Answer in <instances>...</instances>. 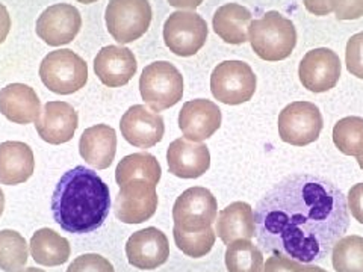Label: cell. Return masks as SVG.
I'll return each instance as SVG.
<instances>
[{
  "label": "cell",
  "mask_w": 363,
  "mask_h": 272,
  "mask_svg": "<svg viewBox=\"0 0 363 272\" xmlns=\"http://www.w3.org/2000/svg\"><path fill=\"white\" fill-rule=\"evenodd\" d=\"M255 224L265 253L306 265L321 264L348 230V203L330 180L294 174L257 203Z\"/></svg>",
  "instance_id": "cell-1"
},
{
  "label": "cell",
  "mask_w": 363,
  "mask_h": 272,
  "mask_svg": "<svg viewBox=\"0 0 363 272\" xmlns=\"http://www.w3.org/2000/svg\"><path fill=\"white\" fill-rule=\"evenodd\" d=\"M109 209V186L96 171L82 165L67 171L52 196L55 222L68 233L85 234L100 229Z\"/></svg>",
  "instance_id": "cell-2"
},
{
  "label": "cell",
  "mask_w": 363,
  "mask_h": 272,
  "mask_svg": "<svg viewBox=\"0 0 363 272\" xmlns=\"http://www.w3.org/2000/svg\"><path fill=\"white\" fill-rule=\"evenodd\" d=\"M248 41L260 60L283 61L297 45V29L279 11H269L262 18L253 20L248 29Z\"/></svg>",
  "instance_id": "cell-3"
},
{
  "label": "cell",
  "mask_w": 363,
  "mask_h": 272,
  "mask_svg": "<svg viewBox=\"0 0 363 272\" xmlns=\"http://www.w3.org/2000/svg\"><path fill=\"white\" fill-rule=\"evenodd\" d=\"M40 77L52 93L68 96L85 86L88 81V65L70 49L53 50L41 61Z\"/></svg>",
  "instance_id": "cell-4"
},
{
  "label": "cell",
  "mask_w": 363,
  "mask_h": 272,
  "mask_svg": "<svg viewBox=\"0 0 363 272\" xmlns=\"http://www.w3.org/2000/svg\"><path fill=\"white\" fill-rule=\"evenodd\" d=\"M141 97L155 112L173 108L184 96V77L168 61L147 65L140 77Z\"/></svg>",
  "instance_id": "cell-5"
},
{
  "label": "cell",
  "mask_w": 363,
  "mask_h": 272,
  "mask_svg": "<svg viewBox=\"0 0 363 272\" xmlns=\"http://www.w3.org/2000/svg\"><path fill=\"white\" fill-rule=\"evenodd\" d=\"M149 0H109L105 13L109 35L120 44L140 40L152 23Z\"/></svg>",
  "instance_id": "cell-6"
},
{
  "label": "cell",
  "mask_w": 363,
  "mask_h": 272,
  "mask_svg": "<svg viewBox=\"0 0 363 272\" xmlns=\"http://www.w3.org/2000/svg\"><path fill=\"white\" fill-rule=\"evenodd\" d=\"M256 84L252 67L244 61H224L211 74L212 96L225 105H242L252 100Z\"/></svg>",
  "instance_id": "cell-7"
},
{
  "label": "cell",
  "mask_w": 363,
  "mask_h": 272,
  "mask_svg": "<svg viewBox=\"0 0 363 272\" xmlns=\"http://www.w3.org/2000/svg\"><path fill=\"white\" fill-rule=\"evenodd\" d=\"M208 23L194 11H176L164 25L165 45L182 58L194 56L208 40Z\"/></svg>",
  "instance_id": "cell-8"
},
{
  "label": "cell",
  "mask_w": 363,
  "mask_h": 272,
  "mask_svg": "<svg viewBox=\"0 0 363 272\" xmlns=\"http://www.w3.org/2000/svg\"><path fill=\"white\" fill-rule=\"evenodd\" d=\"M324 126L323 115L311 101H294L280 112L279 135L283 142L304 147L320 138Z\"/></svg>",
  "instance_id": "cell-9"
},
{
  "label": "cell",
  "mask_w": 363,
  "mask_h": 272,
  "mask_svg": "<svg viewBox=\"0 0 363 272\" xmlns=\"http://www.w3.org/2000/svg\"><path fill=\"white\" fill-rule=\"evenodd\" d=\"M218 203L206 188L194 186L182 194L173 208L174 229L200 232L217 221Z\"/></svg>",
  "instance_id": "cell-10"
},
{
  "label": "cell",
  "mask_w": 363,
  "mask_h": 272,
  "mask_svg": "<svg viewBox=\"0 0 363 272\" xmlns=\"http://www.w3.org/2000/svg\"><path fill=\"white\" fill-rule=\"evenodd\" d=\"M157 209L156 185L143 178H135L120 186L116 198V217L124 224L149 221Z\"/></svg>",
  "instance_id": "cell-11"
},
{
  "label": "cell",
  "mask_w": 363,
  "mask_h": 272,
  "mask_svg": "<svg viewBox=\"0 0 363 272\" xmlns=\"http://www.w3.org/2000/svg\"><path fill=\"white\" fill-rule=\"evenodd\" d=\"M82 28L79 9L68 4H56L45 8L37 20V35L52 47L70 44Z\"/></svg>",
  "instance_id": "cell-12"
},
{
  "label": "cell",
  "mask_w": 363,
  "mask_h": 272,
  "mask_svg": "<svg viewBox=\"0 0 363 272\" xmlns=\"http://www.w3.org/2000/svg\"><path fill=\"white\" fill-rule=\"evenodd\" d=\"M340 60L336 52L327 47L313 49L304 55L298 76L301 85L312 93H325L336 86L340 77Z\"/></svg>",
  "instance_id": "cell-13"
},
{
  "label": "cell",
  "mask_w": 363,
  "mask_h": 272,
  "mask_svg": "<svg viewBox=\"0 0 363 272\" xmlns=\"http://www.w3.org/2000/svg\"><path fill=\"white\" fill-rule=\"evenodd\" d=\"M120 129L123 138L138 149H152L161 142L165 133L164 118L144 105L129 108L121 117Z\"/></svg>",
  "instance_id": "cell-14"
},
{
  "label": "cell",
  "mask_w": 363,
  "mask_h": 272,
  "mask_svg": "<svg viewBox=\"0 0 363 272\" xmlns=\"http://www.w3.org/2000/svg\"><path fill=\"white\" fill-rule=\"evenodd\" d=\"M126 256L129 264L136 269H157L169 257L167 236L155 227H147L144 230L135 232L126 244Z\"/></svg>",
  "instance_id": "cell-15"
},
{
  "label": "cell",
  "mask_w": 363,
  "mask_h": 272,
  "mask_svg": "<svg viewBox=\"0 0 363 272\" xmlns=\"http://www.w3.org/2000/svg\"><path fill=\"white\" fill-rule=\"evenodd\" d=\"M221 126V110L211 100L197 98L186 101L179 113V128L185 138L201 142Z\"/></svg>",
  "instance_id": "cell-16"
},
{
  "label": "cell",
  "mask_w": 363,
  "mask_h": 272,
  "mask_svg": "<svg viewBox=\"0 0 363 272\" xmlns=\"http://www.w3.org/2000/svg\"><path fill=\"white\" fill-rule=\"evenodd\" d=\"M77 126V112L65 101H48L35 121L40 138L53 145L72 141Z\"/></svg>",
  "instance_id": "cell-17"
},
{
  "label": "cell",
  "mask_w": 363,
  "mask_h": 272,
  "mask_svg": "<svg viewBox=\"0 0 363 272\" xmlns=\"http://www.w3.org/2000/svg\"><path fill=\"white\" fill-rule=\"evenodd\" d=\"M136 58L130 49L123 47V45H106L100 49L94 58V72L99 81L109 86L118 88L130 82L135 76Z\"/></svg>",
  "instance_id": "cell-18"
},
{
  "label": "cell",
  "mask_w": 363,
  "mask_h": 272,
  "mask_svg": "<svg viewBox=\"0 0 363 272\" xmlns=\"http://www.w3.org/2000/svg\"><path fill=\"white\" fill-rule=\"evenodd\" d=\"M167 162L169 173L180 178H199L211 166V153L204 144L176 140L168 147Z\"/></svg>",
  "instance_id": "cell-19"
},
{
  "label": "cell",
  "mask_w": 363,
  "mask_h": 272,
  "mask_svg": "<svg viewBox=\"0 0 363 272\" xmlns=\"http://www.w3.org/2000/svg\"><path fill=\"white\" fill-rule=\"evenodd\" d=\"M0 112L16 124H29L40 117L41 101L29 85L9 84L0 89Z\"/></svg>",
  "instance_id": "cell-20"
},
{
  "label": "cell",
  "mask_w": 363,
  "mask_h": 272,
  "mask_svg": "<svg viewBox=\"0 0 363 272\" xmlns=\"http://www.w3.org/2000/svg\"><path fill=\"white\" fill-rule=\"evenodd\" d=\"M35 159L30 147L20 141H6L0 144V183L20 185L33 174Z\"/></svg>",
  "instance_id": "cell-21"
},
{
  "label": "cell",
  "mask_w": 363,
  "mask_h": 272,
  "mask_svg": "<svg viewBox=\"0 0 363 272\" xmlns=\"http://www.w3.org/2000/svg\"><path fill=\"white\" fill-rule=\"evenodd\" d=\"M79 152L85 162L97 169L111 166L117 153V133L108 124L88 128L79 141Z\"/></svg>",
  "instance_id": "cell-22"
},
{
  "label": "cell",
  "mask_w": 363,
  "mask_h": 272,
  "mask_svg": "<svg viewBox=\"0 0 363 272\" xmlns=\"http://www.w3.org/2000/svg\"><path fill=\"white\" fill-rule=\"evenodd\" d=\"M217 234L225 245L240 239L250 241L255 237L256 224L252 206L244 201H235L223 209L218 215Z\"/></svg>",
  "instance_id": "cell-23"
},
{
  "label": "cell",
  "mask_w": 363,
  "mask_h": 272,
  "mask_svg": "<svg viewBox=\"0 0 363 272\" xmlns=\"http://www.w3.org/2000/svg\"><path fill=\"white\" fill-rule=\"evenodd\" d=\"M253 21L250 11L240 4H225L213 14V32L227 44H244L248 41V29Z\"/></svg>",
  "instance_id": "cell-24"
},
{
  "label": "cell",
  "mask_w": 363,
  "mask_h": 272,
  "mask_svg": "<svg viewBox=\"0 0 363 272\" xmlns=\"http://www.w3.org/2000/svg\"><path fill=\"white\" fill-rule=\"evenodd\" d=\"M30 254L38 265L60 266L70 259V242L52 229H40L30 239Z\"/></svg>",
  "instance_id": "cell-25"
},
{
  "label": "cell",
  "mask_w": 363,
  "mask_h": 272,
  "mask_svg": "<svg viewBox=\"0 0 363 272\" xmlns=\"http://www.w3.org/2000/svg\"><path fill=\"white\" fill-rule=\"evenodd\" d=\"M162 169L157 159L150 153H133L123 157L116 169V180L121 186L135 178H143L152 185H157L161 180Z\"/></svg>",
  "instance_id": "cell-26"
},
{
  "label": "cell",
  "mask_w": 363,
  "mask_h": 272,
  "mask_svg": "<svg viewBox=\"0 0 363 272\" xmlns=\"http://www.w3.org/2000/svg\"><path fill=\"white\" fill-rule=\"evenodd\" d=\"M225 266L229 272H262L264 254L248 239L235 241L227 245Z\"/></svg>",
  "instance_id": "cell-27"
},
{
  "label": "cell",
  "mask_w": 363,
  "mask_h": 272,
  "mask_svg": "<svg viewBox=\"0 0 363 272\" xmlns=\"http://www.w3.org/2000/svg\"><path fill=\"white\" fill-rule=\"evenodd\" d=\"M332 264L336 272H363V237H340L332 249Z\"/></svg>",
  "instance_id": "cell-28"
},
{
  "label": "cell",
  "mask_w": 363,
  "mask_h": 272,
  "mask_svg": "<svg viewBox=\"0 0 363 272\" xmlns=\"http://www.w3.org/2000/svg\"><path fill=\"white\" fill-rule=\"evenodd\" d=\"M28 264V242L16 230L0 232V269L20 272Z\"/></svg>",
  "instance_id": "cell-29"
},
{
  "label": "cell",
  "mask_w": 363,
  "mask_h": 272,
  "mask_svg": "<svg viewBox=\"0 0 363 272\" xmlns=\"http://www.w3.org/2000/svg\"><path fill=\"white\" fill-rule=\"evenodd\" d=\"M333 142L340 153L347 156H363V118L345 117L333 128Z\"/></svg>",
  "instance_id": "cell-30"
},
{
  "label": "cell",
  "mask_w": 363,
  "mask_h": 272,
  "mask_svg": "<svg viewBox=\"0 0 363 272\" xmlns=\"http://www.w3.org/2000/svg\"><path fill=\"white\" fill-rule=\"evenodd\" d=\"M173 236L180 251L192 259H200L209 254L215 245V239H217V233L212 230V227L200 232H184L173 229Z\"/></svg>",
  "instance_id": "cell-31"
},
{
  "label": "cell",
  "mask_w": 363,
  "mask_h": 272,
  "mask_svg": "<svg viewBox=\"0 0 363 272\" xmlns=\"http://www.w3.org/2000/svg\"><path fill=\"white\" fill-rule=\"evenodd\" d=\"M67 272H116V269L106 257L89 253L76 257Z\"/></svg>",
  "instance_id": "cell-32"
},
{
  "label": "cell",
  "mask_w": 363,
  "mask_h": 272,
  "mask_svg": "<svg viewBox=\"0 0 363 272\" xmlns=\"http://www.w3.org/2000/svg\"><path fill=\"white\" fill-rule=\"evenodd\" d=\"M345 64L347 70L351 74L363 79V32L356 33V35L348 40L345 50Z\"/></svg>",
  "instance_id": "cell-33"
},
{
  "label": "cell",
  "mask_w": 363,
  "mask_h": 272,
  "mask_svg": "<svg viewBox=\"0 0 363 272\" xmlns=\"http://www.w3.org/2000/svg\"><path fill=\"white\" fill-rule=\"evenodd\" d=\"M337 20H357L363 17V0H332Z\"/></svg>",
  "instance_id": "cell-34"
},
{
  "label": "cell",
  "mask_w": 363,
  "mask_h": 272,
  "mask_svg": "<svg viewBox=\"0 0 363 272\" xmlns=\"http://www.w3.org/2000/svg\"><path fill=\"white\" fill-rule=\"evenodd\" d=\"M347 203L351 215L356 218V221L363 224V183H357L350 189Z\"/></svg>",
  "instance_id": "cell-35"
},
{
  "label": "cell",
  "mask_w": 363,
  "mask_h": 272,
  "mask_svg": "<svg viewBox=\"0 0 363 272\" xmlns=\"http://www.w3.org/2000/svg\"><path fill=\"white\" fill-rule=\"evenodd\" d=\"M298 265L300 262H295V260L272 254L271 257L267 259V264L264 265V272H294Z\"/></svg>",
  "instance_id": "cell-36"
},
{
  "label": "cell",
  "mask_w": 363,
  "mask_h": 272,
  "mask_svg": "<svg viewBox=\"0 0 363 272\" xmlns=\"http://www.w3.org/2000/svg\"><path fill=\"white\" fill-rule=\"evenodd\" d=\"M306 9L309 11L311 14L318 16V17H324L333 13V6H332V0H303Z\"/></svg>",
  "instance_id": "cell-37"
},
{
  "label": "cell",
  "mask_w": 363,
  "mask_h": 272,
  "mask_svg": "<svg viewBox=\"0 0 363 272\" xmlns=\"http://www.w3.org/2000/svg\"><path fill=\"white\" fill-rule=\"evenodd\" d=\"M11 30V17L4 4H0V44L5 42L8 33Z\"/></svg>",
  "instance_id": "cell-38"
},
{
  "label": "cell",
  "mask_w": 363,
  "mask_h": 272,
  "mask_svg": "<svg viewBox=\"0 0 363 272\" xmlns=\"http://www.w3.org/2000/svg\"><path fill=\"white\" fill-rule=\"evenodd\" d=\"M167 2L169 4V6L177 8L180 11H184V9L194 11L203 4V0H167Z\"/></svg>",
  "instance_id": "cell-39"
},
{
  "label": "cell",
  "mask_w": 363,
  "mask_h": 272,
  "mask_svg": "<svg viewBox=\"0 0 363 272\" xmlns=\"http://www.w3.org/2000/svg\"><path fill=\"white\" fill-rule=\"evenodd\" d=\"M294 272H327L325 269L323 268H318V266H313V265H306V264H300L297 266V269H295Z\"/></svg>",
  "instance_id": "cell-40"
},
{
  "label": "cell",
  "mask_w": 363,
  "mask_h": 272,
  "mask_svg": "<svg viewBox=\"0 0 363 272\" xmlns=\"http://www.w3.org/2000/svg\"><path fill=\"white\" fill-rule=\"evenodd\" d=\"M4 209H5V194H4V191L0 189V217H2Z\"/></svg>",
  "instance_id": "cell-41"
},
{
  "label": "cell",
  "mask_w": 363,
  "mask_h": 272,
  "mask_svg": "<svg viewBox=\"0 0 363 272\" xmlns=\"http://www.w3.org/2000/svg\"><path fill=\"white\" fill-rule=\"evenodd\" d=\"M77 2H81V4H84V5H89V4L97 2V0H77Z\"/></svg>",
  "instance_id": "cell-42"
},
{
  "label": "cell",
  "mask_w": 363,
  "mask_h": 272,
  "mask_svg": "<svg viewBox=\"0 0 363 272\" xmlns=\"http://www.w3.org/2000/svg\"><path fill=\"white\" fill-rule=\"evenodd\" d=\"M23 272H44L43 269H37V268H28V269H25Z\"/></svg>",
  "instance_id": "cell-43"
},
{
  "label": "cell",
  "mask_w": 363,
  "mask_h": 272,
  "mask_svg": "<svg viewBox=\"0 0 363 272\" xmlns=\"http://www.w3.org/2000/svg\"><path fill=\"white\" fill-rule=\"evenodd\" d=\"M357 162H359V166L363 169V156H360V157H357Z\"/></svg>",
  "instance_id": "cell-44"
}]
</instances>
